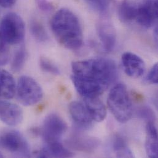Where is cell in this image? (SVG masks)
Returning a JSON list of instances; mask_svg holds the SVG:
<instances>
[{"mask_svg": "<svg viewBox=\"0 0 158 158\" xmlns=\"http://www.w3.org/2000/svg\"><path fill=\"white\" fill-rule=\"evenodd\" d=\"M67 127V124L62 118L56 113H51L44 121L41 135L46 143L60 142Z\"/></svg>", "mask_w": 158, "mask_h": 158, "instance_id": "cell-7", "label": "cell"}, {"mask_svg": "<svg viewBox=\"0 0 158 158\" xmlns=\"http://www.w3.org/2000/svg\"><path fill=\"white\" fill-rule=\"evenodd\" d=\"M158 15V0H148L139 6L136 19L141 26L149 28L156 23Z\"/></svg>", "mask_w": 158, "mask_h": 158, "instance_id": "cell-10", "label": "cell"}, {"mask_svg": "<svg viewBox=\"0 0 158 158\" xmlns=\"http://www.w3.org/2000/svg\"><path fill=\"white\" fill-rule=\"evenodd\" d=\"M113 148L118 158L134 157L132 151L129 149L124 140L119 135H116L113 139Z\"/></svg>", "mask_w": 158, "mask_h": 158, "instance_id": "cell-19", "label": "cell"}, {"mask_svg": "<svg viewBox=\"0 0 158 158\" xmlns=\"http://www.w3.org/2000/svg\"><path fill=\"white\" fill-rule=\"evenodd\" d=\"M16 83L13 76L7 70L0 69V98L11 99L15 94Z\"/></svg>", "mask_w": 158, "mask_h": 158, "instance_id": "cell-14", "label": "cell"}, {"mask_svg": "<svg viewBox=\"0 0 158 158\" xmlns=\"http://www.w3.org/2000/svg\"><path fill=\"white\" fill-rule=\"evenodd\" d=\"M145 149L148 157L158 158V131L155 122L147 123Z\"/></svg>", "mask_w": 158, "mask_h": 158, "instance_id": "cell-17", "label": "cell"}, {"mask_svg": "<svg viewBox=\"0 0 158 158\" xmlns=\"http://www.w3.org/2000/svg\"><path fill=\"white\" fill-rule=\"evenodd\" d=\"M30 31L34 38L39 42L44 43L49 40V36L44 27L36 20H33L31 22Z\"/></svg>", "mask_w": 158, "mask_h": 158, "instance_id": "cell-20", "label": "cell"}, {"mask_svg": "<svg viewBox=\"0 0 158 158\" xmlns=\"http://www.w3.org/2000/svg\"><path fill=\"white\" fill-rule=\"evenodd\" d=\"M139 7L132 2L124 0L118 7V15L123 22H129L136 19Z\"/></svg>", "mask_w": 158, "mask_h": 158, "instance_id": "cell-18", "label": "cell"}, {"mask_svg": "<svg viewBox=\"0 0 158 158\" xmlns=\"http://www.w3.org/2000/svg\"><path fill=\"white\" fill-rule=\"evenodd\" d=\"M25 24L23 19L17 14H6L0 23V34L9 44L21 43L25 36Z\"/></svg>", "mask_w": 158, "mask_h": 158, "instance_id": "cell-4", "label": "cell"}, {"mask_svg": "<svg viewBox=\"0 0 158 158\" xmlns=\"http://www.w3.org/2000/svg\"><path fill=\"white\" fill-rule=\"evenodd\" d=\"M0 145L7 152L20 157H30L29 144L17 131H6L0 136Z\"/></svg>", "mask_w": 158, "mask_h": 158, "instance_id": "cell-6", "label": "cell"}, {"mask_svg": "<svg viewBox=\"0 0 158 158\" xmlns=\"http://www.w3.org/2000/svg\"><path fill=\"white\" fill-rule=\"evenodd\" d=\"M107 103L110 111L118 122L125 123L131 118L133 113L132 103L124 84H117L110 90Z\"/></svg>", "mask_w": 158, "mask_h": 158, "instance_id": "cell-3", "label": "cell"}, {"mask_svg": "<svg viewBox=\"0 0 158 158\" xmlns=\"http://www.w3.org/2000/svg\"><path fill=\"white\" fill-rule=\"evenodd\" d=\"M39 9L44 12H50L54 9L53 5L48 0H36Z\"/></svg>", "mask_w": 158, "mask_h": 158, "instance_id": "cell-26", "label": "cell"}, {"mask_svg": "<svg viewBox=\"0 0 158 158\" xmlns=\"http://www.w3.org/2000/svg\"><path fill=\"white\" fill-rule=\"evenodd\" d=\"M141 118L145 119L147 122H155V116L153 111L148 107H143L139 111Z\"/></svg>", "mask_w": 158, "mask_h": 158, "instance_id": "cell-24", "label": "cell"}, {"mask_svg": "<svg viewBox=\"0 0 158 158\" xmlns=\"http://www.w3.org/2000/svg\"><path fill=\"white\" fill-rule=\"evenodd\" d=\"M3 157V155L1 154V153L0 152V158H2Z\"/></svg>", "mask_w": 158, "mask_h": 158, "instance_id": "cell-28", "label": "cell"}, {"mask_svg": "<svg viewBox=\"0 0 158 158\" xmlns=\"http://www.w3.org/2000/svg\"><path fill=\"white\" fill-rule=\"evenodd\" d=\"M16 0H0V6L5 8L12 7L15 2Z\"/></svg>", "mask_w": 158, "mask_h": 158, "instance_id": "cell-27", "label": "cell"}, {"mask_svg": "<svg viewBox=\"0 0 158 158\" xmlns=\"http://www.w3.org/2000/svg\"><path fill=\"white\" fill-rule=\"evenodd\" d=\"M72 70V82L84 98L99 97L118 75L114 62L102 57L73 62Z\"/></svg>", "mask_w": 158, "mask_h": 158, "instance_id": "cell-1", "label": "cell"}, {"mask_svg": "<svg viewBox=\"0 0 158 158\" xmlns=\"http://www.w3.org/2000/svg\"><path fill=\"white\" fill-rule=\"evenodd\" d=\"M84 98V104L92 119L95 122L103 121L106 116V108L98 97Z\"/></svg>", "mask_w": 158, "mask_h": 158, "instance_id": "cell-13", "label": "cell"}, {"mask_svg": "<svg viewBox=\"0 0 158 158\" xmlns=\"http://www.w3.org/2000/svg\"><path fill=\"white\" fill-rule=\"evenodd\" d=\"M40 65L41 69L45 72L54 75H60L59 69L51 60L45 57H41L40 59Z\"/></svg>", "mask_w": 158, "mask_h": 158, "instance_id": "cell-23", "label": "cell"}, {"mask_svg": "<svg viewBox=\"0 0 158 158\" xmlns=\"http://www.w3.org/2000/svg\"><path fill=\"white\" fill-rule=\"evenodd\" d=\"M99 143V141L97 139L79 135H73L67 142L69 146L73 149L85 152L94 151L98 147Z\"/></svg>", "mask_w": 158, "mask_h": 158, "instance_id": "cell-15", "label": "cell"}, {"mask_svg": "<svg viewBox=\"0 0 158 158\" xmlns=\"http://www.w3.org/2000/svg\"><path fill=\"white\" fill-rule=\"evenodd\" d=\"M16 97L24 106H32L40 102L43 97V91L40 84L31 77L22 76L16 84Z\"/></svg>", "mask_w": 158, "mask_h": 158, "instance_id": "cell-5", "label": "cell"}, {"mask_svg": "<svg viewBox=\"0 0 158 158\" xmlns=\"http://www.w3.org/2000/svg\"><path fill=\"white\" fill-rule=\"evenodd\" d=\"M97 33L103 50L106 52L112 51L116 43V33L113 25L105 16L98 22Z\"/></svg>", "mask_w": 158, "mask_h": 158, "instance_id": "cell-8", "label": "cell"}, {"mask_svg": "<svg viewBox=\"0 0 158 158\" xmlns=\"http://www.w3.org/2000/svg\"><path fill=\"white\" fill-rule=\"evenodd\" d=\"M85 1L92 9L105 16L114 0H85Z\"/></svg>", "mask_w": 158, "mask_h": 158, "instance_id": "cell-22", "label": "cell"}, {"mask_svg": "<svg viewBox=\"0 0 158 158\" xmlns=\"http://www.w3.org/2000/svg\"><path fill=\"white\" fill-rule=\"evenodd\" d=\"M122 65L126 75L133 78L142 77L145 71V63L139 56L132 52H125L123 54Z\"/></svg>", "mask_w": 158, "mask_h": 158, "instance_id": "cell-11", "label": "cell"}, {"mask_svg": "<svg viewBox=\"0 0 158 158\" xmlns=\"http://www.w3.org/2000/svg\"><path fill=\"white\" fill-rule=\"evenodd\" d=\"M146 81L147 82L153 84H158V64H156L148 73Z\"/></svg>", "mask_w": 158, "mask_h": 158, "instance_id": "cell-25", "label": "cell"}, {"mask_svg": "<svg viewBox=\"0 0 158 158\" xmlns=\"http://www.w3.org/2000/svg\"><path fill=\"white\" fill-rule=\"evenodd\" d=\"M73 154L60 142L46 143V147L38 153L39 158H71Z\"/></svg>", "mask_w": 158, "mask_h": 158, "instance_id": "cell-16", "label": "cell"}, {"mask_svg": "<svg viewBox=\"0 0 158 158\" xmlns=\"http://www.w3.org/2000/svg\"><path fill=\"white\" fill-rule=\"evenodd\" d=\"M23 113L17 105L0 98V121L9 126H15L23 120Z\"/></svg>", "mask_w": 158, "mask_h": 158, "instance_id": "cell-9", "label": "cell"}, {"mask_svg": "<svg viewBox=\"0 0 158 158\" xmlns=\"http://www.w3.org/2000/svg\"><path fill=\"white\" fill-rule=\"evenodd\" d=\"M69 111L74 123L78 127L88 129L92 127L94 121L84 103L78 101L72 102L69 105Z\"/></svg>", "mask_w": 158, "mask_h": 158, "instance_id": "cell-12", "label": "cell"}, {"mask_svg": "<svg viewBox=\"0 0 158 158\" xmlns=\"http://www.w3.org/2000/svg\"><path fill=\"white\" fill-rule=\"evenodd\" d=\"M53 33L58 41L65 48L78 50L82 45V30L78 18L70 10H59L51 22Z\"/></svg>", "mask_w": 158, "mask_h": 158, "instance_id": "cell-2", "label": "cell"}, {"mask_svg": "<svg viewBox=\"0 0 158 158\" xmlns=\"http://www.w3.org/2000/svg\"><path fill=\"white\" fill-rule=\"evenodd\" d=\"M27 57V51L23 47L19 48L14 54L12 60L11 69L14 72H18L23 67Z\"/></svg>", "mask_w": 158, "mask_h": 158, "instance_id": "cell-21", "label": "cell"}]
</instances>
